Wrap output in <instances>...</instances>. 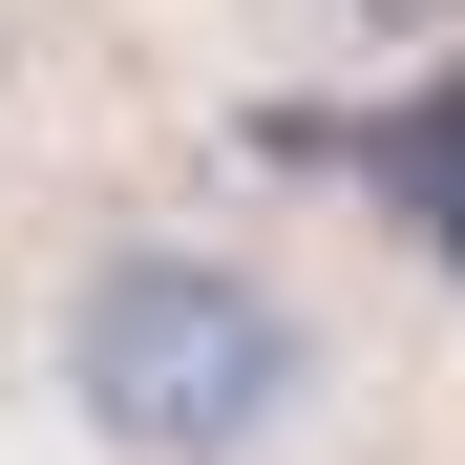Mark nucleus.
<instances>
[{"label":"nucleus","instance_id":"1","mask_svg":"<svg viewBox=\"0 0 465 465\" xmlns=\"http://www.w3.org/2000/svg\"><path fill=\"white\" fill-rule=\"evenodd\" d=\"M0 381L64 465H339L381 423L360 296L232 191H85L22 254Z\"/></svg>","mask_w":465,"mask_h":465},{"label":"nucleus","instance_id":"2","mask_svg":"<svg viewBox=\"0 0 465 465\" xmlns=\"http://www.w3.org/2000/svg\"><path fill=\"white\" fill-rule=\"evenodd\" d=\"M275 43H296V64H444L465 0H275Z\"/></svg>","mask_w":465,"mask_h":465}]
</instances>
